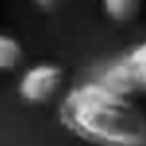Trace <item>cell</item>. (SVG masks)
Wrapping results in <instances>:
<instances>
[{
	"instance_id": "1",
	"label": "cell",
	"mask_w": 146,
	"mask_h": 146,
	"mask_svg": "<svg viewBox=\"0 0 146 146\" xmlns=\"http://www.w3.org/2000/svg\"><path fill=\"white\" fill-rule=\"evenodd\" d=\"M62 125L91 146H146V112L98 80L73 87L59 105Z\"/></svg>"
},
{
	"instance_id": "2",
	"label": "cell",
	"mask_w": 146,
	"mask_h": 146,
	"mask_svg": "<svg viewBox=\"0 0 146 146\" xmlns=\"http://www.w3.org/2000/svg\"><path fill=\"white\" fill-rule=\"evenodd\" d=\"M100 84L123 96H146V41L135 43L121 57L110 62L100 78Z\"/></svg>"
},
{
	"instance_id": "3",
	"label": "cell",
	"mask_w": 146,
	"mask_h": 146,
	"mask_svg": "<svg viewBox=\"0 0 146 146\" xmlns=\"http://www.w3.org/2000/svg\"><path fill=\"white\" fill-rule=\"evenodd\" d=\"M62 82H64L62 66L52 62H39L23 71L18 80V96L30 105H43L50 98H55Z\"/></svg>"
},
{
	"instance_id": "4",
	"label": "cell",
	"mask_w": 146,
	"mask_h": 146,
	"mask_svg": "<svg viewBox=\"0 0 146 146\" xmlns=\"http://www.w3.org/2000/svg\"><path fill=\"white\" fill-rule=\"evenodd\" d=\"M23 57H25V50H23L21 41L11 34L0 32V73L18 68L23 64Z\"/></svg>"
},
{
	"instance_id": "5",
	"label": "cell",
	"mask_w": 146,
	"mask_h": 146,
	"mask_svg": "<svg viewBox=\"0 0 146 146\" xmlns=\"http://www.w3.org/2000/svg\"><path fill=\"white\" fill-rule=\"evenodd\" d=\"M100 2H103V11L114 23H128L141 9V0H100Z\"/></svg>"
},
{
	"instance_id": "6",
	"label": "cell",
	"mask_w": 146,
	"mask_h": 146,
	"mask_svg": "<svg viewBox=\"0 0 146 146\" xmlns=\"http://www.w3.org/2000/svg\"><path fill=\"white\" fill-rule=\"evenodd\" d=\"M32 2H34L36 7H41V9H46V11H48V9H52L59 0H32Z\"/></svg>"
}]
</instances>
